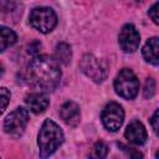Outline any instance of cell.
<instances>
[{
  "label": "cell",
  "instance_id": "2e32d148",
  "mask_svg": "<svg viewBox=\"0 0 159 159\" xmlns=\"http://www.w3.org/2000/svg\"><path fill=\"white\" fill-rule=\"evenodd\" d=\"M10 102V92L5 87H0V114L6 109Z\"/></svg>",
  "mask_w": 159,
  "mask_h": 159
},
{
  "label": "cell",
  "instance_id": "52a82bcc",
  "mask_svg": "<svg viewBox=\"0 0 159 159\" xmlns=\"http://www.w3.org/2000/svg\"><path fill=\"white\" fill-rule=\"evenodd\" d=\"M80 68L82 72L93 80L94 82H102L107 77V68L106 66L93 55H84L80 61Z\"/></svg>",
  "mask_w": 159,
  "mask_h": 159
},
{
  "label": "cell",
  "instance_id": "7c38bea8",
  "mask_svg": "<svg viewBox=\"0 0 159 159\" xmlns=\"http://www.w3.org/2000/svg\"><path fill=\"white\" fill-rule=\"evenodd\" d=\"M158 48H159V45H158V37H150L143 50H142V53H143V57L147 62L154 65V66H158L159 63V57H158Z\"/></svg>",
  "mask_w": 159,
  "mask_h": 159
},
{
  "label": "cell",
  "instance_id": "ac0fdd59",
  "mask_svg": "<svg viewBox=\"0 0 159 159\" xmlns=\"http://www.w3.org/2000/svg\"><path fill=\"white\" fill-rule=\"evenodd\" d=\"M118 147L122 148V150H124L128 155H129V159H143V154L140 152H138L137 149L134 148H130L128 145H124L122 143H118Z\"/></svg>",
  "mask_w": 159,
  "mask_h": 159
},
{
  "label": "cell",
  "instance_id": "5b68a950",
  "mask_svg": "<svg viewBox=\"0 0 159 159\" xmlns=\"http://www.w3.org/2000/svg\"><path fill=\"white\" fill-rule=\"evenodd\" d=\"M29 122V111L17 107L15 108L4 120V130L6 134H9L12 138H20Z\"/></svg>",
  "mask_w": 159,
  "mask_h": 159
},
{
  "label": "cell",
  "instance_id": "8992f818",
  "mask_svg": "<svg viewBox=\"0 0 159 159\" xmlns=\"http://www.w3.org/2000/svg\"><path fill=\"white\" fill-rule=\"evenodd\" d=\"M101 119L106 129L109 132H117L124 120V111L120 104L116 102H109L106 104V107L102 109Z\"/></svg>",
  "mask_w": 159,
  "mask_h": 159
},
{
  "label": "cell",
  "instance_id": "277c9868",
  "mask_svg": "<svg viewBox=\"0 0 159 159\" xmlns=\"http://www.w3.org/2000/svg\"><path fill=\"white\" fill-rule=\"evenodd\" d=\"M29 20L30 25L42 34L51 32L57 24V16L55 11L51 7L46 6H39L32 9L29 15Z\"/></svg>",
  "mask_w": 159,
  "mask_h": 159
},
{
  "label": "cell",
  "instance_id": "5bb4252c",
  "mask_svg": "<svg viewBox=\"0 0 159 159\" xmlns=\"http://www.w3.org/2000/svg\"><path fill=\"white\" fill-rule=\"evenodd\" d=\"M16 40H17V36L14 30L6 26H0V52L12 46L16 42Z\"/></svg>",
  "mask_w": 159,
  "mask_h": 159
},
{
  "label": "cell",
  "instance_id": "e0dca14e",
  "mask_svg": "<svg viewBox=\"0 0 159 159\" xmlns=\"http://www.w3.org/2000/svg\"><path fill=\"white\" fill-rule=\"evenodd\" d=\"M155 93V81L154 78H147L145 86H144V97L145 98H152Z\"/></svg>",
  "mask_w": 159,
  "mask_h": 159
},
{
  "label": "cell",
  "instance_id": "6da1fadb",
  "mask_svg": "<svg viewBox=\"0 0 159 159\" xmlns=\"http://www.w3.org/2000/svg\"><path fill=\"white\" fill-rule=\"evenodd\" d=\"M61 70L60 65L55 61L53 57L47 55L36 56L27 67L26 78L27 82L40 89L52 91L55 89L61 81Z\"/></svg>",
  "mask_w": 159,
  "mask_h": 159
},
{
  "label": "cell",
  "instance_id": "4fadbf2b",
  "mask_svg": "<svg viewBox=\"0 0 159 159\" xmlns=\"http://www.w3.org/2000/svg\"><path fill=\"white\" fill-rule=\"evenodd\" d=\"M53 58L55 61L60 65H68L71 62V58H72V50H71V46L66 42H60L56 48H55V55H53Z\"/></svg>",
  "mask_w": 159,
  "mask_h": 159
},
{
  "label": "cell",
  "instance_id": "3957f363",
  "mask_svg": "<svg viewBox=\"0 0 159 159\" xmlns=\"http://www.w3.org/2000/svg\"><path fill=\"white\" fill-rule=\"evenodd\" d=\"M114 89L124 99H133L139 91V81L129 68H123L114 80Z\"/></svg>",
  "mask_w": 159,
  "mask_h": 159
},
{
  "label": "cell",
  "instance_id": "d6986e66",
  "mask_svg": "<svg viewBox=\"0 0 159 159\" xmlns=\"http://www.w3.org/2000/svg\"><path fill=\"white\" fill-rule=\"evenodd\" d=\"M158 10H159V2H155V4H153V6H152V7L149 9V11H148V14H149L150 19L153 20V22H154L155 25H158V24H159Z\"/></svg>",
  "mask_w": 159,
  "mask_h": 159
},
{
  "label": "cell",
  "instance_id": "9c48e42d",
  "mask_svg": "<svg viewBox=\"0 0 159 159\" xmlns=\"http://www.w3.org/2000/svg\"><path fill=\"white\" fill-rule=\"evenodd\" d=\"M124 135H125V138L128 139L129 143L135 144V145L144 144L145 140H147V137H148L147 135L145 127L139 120H132L127 125V129L124 132Z\"/></svg>",
  "mask_w": 159,
  "mask_h": 159
},
{
  "label": "cell",
  "instance_id": "7a4b0ae2",
  "mask_svg": "<svg viewBox=\"0 0 159 159\" xmlns=\"http://www.w3.org/2000/svg\"><path fill=\"white\" fill-rule=\"evenodd\" d=\"M63 132L60 128V125L51 119H46L42 123L37 137L40 158L47 159L48 157H51L57 150V148L63 143Z\"/></svg>",
  "mask_w": 159,
  "mask_h": 159
},
{
  "label": "cell",
  "instance_id": "ffe728a7",
  "mask_svg": "<svg viewBox=\"0 0 159 159\" xmlns=\"http://www.w3.org/2000/svg\"><path fill=\"white\" fill-rule=\"evenodd\" d=\"M150 124H152V128L155 133H158V111L154 112L153 117L150 118Z\"/></svg>",
  "mask_w": 159,
  "mask_h": 159
},
{
  "label": "cell",
  "instance_id": "ba28073f",
  "mask_svg": "<svg viewBox=\"0 0 159 159\" xmlns=\"http://www.w3.org/2000/svg\"><path fill=\"white\" fill-rule=\"evenodd\" d=\"M119 46L124 52H134L140 43V35L132 24H125L118 36Z\"/></svg>",
  "mask_w": 159,
  "mask_h": 159
},
{
  "label": "cell",
  "instance_id": "30bf717a",
  "mask_svg": "<svg viewBox=\"0 0 159 159\" xmlns=\"http://www.w3.org/2000/svg\"><path fill=\"white\" fill-rule=\"evenodd\" d=\"M25 102H26L27 108L31 112H34L35 114L43 113L50 104V99H48L47 94L41 93V92H35V93L27 94L25 98Z\"/></svg>",
  "mask_w": 159,
  "mask_h": 159
},
{
  "label": "cell",
  "instance_id": "8fae6325",
  "mask_svg": "<svg viewBox=\"0 0 159 159\" xmlns=\"http://www.w3.org/2000/svg\"><path fill=\"white\" fill-rule=\"evenodd\" d=\"M60 116L66 124L71 127H76L80 123V118H81L80 106L73 101H68L62 104L60 109Z\"/></svg>",
  "mask_w": 159,
  "mask_h": 159
},
{
  "label": "cell",
  "instance_id": "9a60e30c",
  "mask_svg": "<svg viewBox=\"0 0 159 159\" xmlns=\"http://www.w3.org/2000/svg\"><path fill=\"white\" fill-rule=\"evenodd\" d=\"M108 154V147L104 142L98 140L89 152V159H104Z\"/></svg>",
  "mask_w": 159,
  "mask_h": 159
},
{
  "label": "cell",
  "instance_id": "44dd1931",
  "mask_svg": "<svg viewBox=\"0 0 159 159\" xmlns=\"http://www.w3.org/2000/svg\"><path fill=\"white\" fill-rule=\"evenodd\" d=\"M2 73H4V67H2L1 65H0V77L2 76Z\"/></svg>",
  "mask_w": 159,
  "mask_h": 159
}]
</instances>
